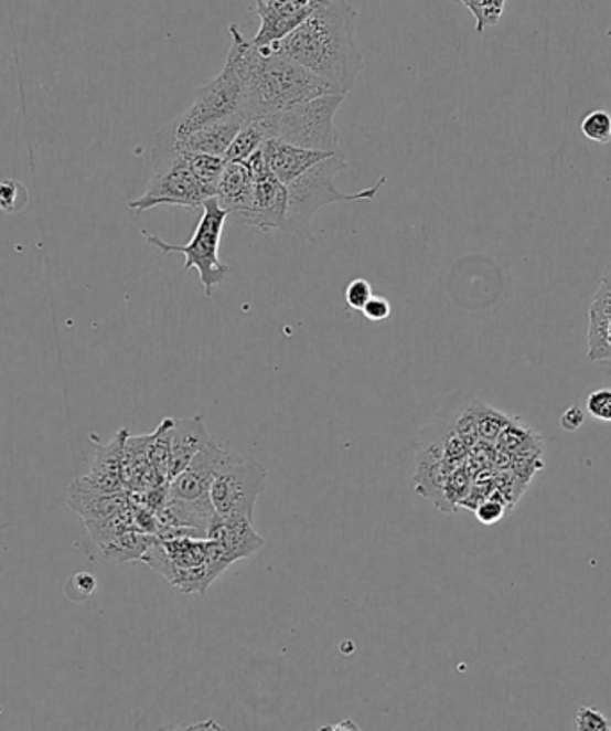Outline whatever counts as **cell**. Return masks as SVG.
Instances as JSON below:
<instances>
[{
  "instance_id": "1",
  "label": "cell",
  "mask_w": 611,
  "mask_h": 731,
  "mask_svg": "<svg viewBox=\"0 0 611 731\" xmlns=\"http://www.w3.org/2000/svg\"><path fill=\"white\" fill-rule=\"evenodd\" d=\"M357 14L347 0H320L296 31L268 45L279 56L299 63L347 95L365 68L357 49Z\"/></svg>"
},
{
  "instance_id": "2",
  "label": "cell",
  "mask_w": 611,
  "mask_h": 731,
  "mask_svg": "<svg viewBox=\"0 0 611 731\" xmlns=\"http://www.w3.org/2000/svg\"><path fill=\"white\" fill-rule=\"evenodd\" d=\"M240 47V113L245 120L278 115L322 95L340 94L336 86L319 75L268 47H256L244 34Z\"/></svg>"
},
{
  "instance_id": "3",
  "label": "cell",
  "mask_w": 611,
  "mask_h": 731,
  "mask_svg": "<svg viewBox=\"0 0 611 731\" xmlns=\"http://www.w3.org/2000/svg\"><path fill=\"white\" fill-rule=\"evenodd\" d=\"M229 54L224 71L207 85L195 89V100L183 115L161 127L156 135L154 150H174L179 141L190 137L207 124L240 113L242 97V47L240 28L231 25Z\"/></svg>"
},
{
  "instance_id": "4",
  "label": "cell",
  "mask_w": 611,
  "mask_h": 731,
  "mask_svg": "<svg viewBox=\"0 0 611 731\" xmlns=\"http://www.w3.org/2000/svg\"><path fill=\"white\" fill-rule=\"evenodd\" d=\"M141 562L184 594H203L233 563L215 540L189 534L156 537Z\"/></svg>"
},
{
  "instance_id": "5",
  "label": "cell",
  "mask_w": 611,
  "mask_h": 731,
  "mask_svg": "<svg viewBox=\"0 0 611 731\" xmlns=\"http://www.w3.org/2000/svg\"><path fill=\"white\" fill-rule=\"evenodd\" d=\"M345 169H347L345 156L336 152L328 160H322L315 167L306 170L304 174L299 176L292 183L287 184L288 210L282 233L306 240V242H315L311 235V222L320 208L336 204V202L374 201L379 190L385 187L386 178L383 176L376 184H372L367 190L344 193L336 187V176Z\"/></svg>"
},
{
  "instance_id": "6",
  "label": "cell",
  "mask_w": 611,
  "mask_h": 731,
  "mask_svg": "<svg viewBox=\"0 0 611 731\" xmlns=\"http://www.w3.org/2000/svg\"><path fill=\"white\" fill-rule=\"evenodd\" d=\"M229 213L218 206L217 199H207L203 204V216L199 221L193 239L186 245L169 244L160 236L151 235L149 231L141 230V236L147 244L160 248L161 253H181L184 256V271L197 268L199 277L203 283L204 294L212 297L213 288L226 279L227 274L233 271L231 265L222 262L218 248H221L222 231L226 225Z\"/></svg>"
},
{
  "instance_id": "7",
  "label": "cell",
  "mask_w": 611,
  "mask_h": 731,
  "mask_svg": "<svg viewBox=\"0 0 611 731\" xmlns=\"http://www.w3.org/2000/svg\"><path fill=\"white\" fill-rule=\"evenodd\" d=\"M344 100L345 95H322L278 115H268L272 138L304 149L340 152L334 117Z\"/></svg>"
},
{
  "instance_id": "8",
  "label": "cell",
  "mask_w": 611,
  "mask_h": 731,
  "mask_svg": "<svg viewBox=\"0 0 611 731\" xmlns=\"http://www.w3.org/2000/svg\"><path fill=\"white\" fill-rule=\"evenodd\" d=\"M210 199L199 179L190 169L183 150L152 149V178L141 198L129 202L135 211L152 210L156 206H203Z\"/></svg>"
},
{
  "instance_id": "9",
  "label": "cell",
  "mask_w": 611,
  "mask_h": 731,
  "mask_svg": "<svg viewBox=\"0 0 611 731\" xmlns=\"http://www.w3.org/2000/svg\"><path fill=\"white\" fill-rule=\"evenodd\" d=\"M265 485L267 469L264 465L240 453L224 451L210 490L215 513L247 517L253 521L256 501L265 492Z\"/></svg>"
},
{
  "instance_id": "10",
  "label": "cell",
  "mask_w": 611,
  "mask_h": 731,
  "mask_svg": "<svg viewBox=\"0 0 611 731\" xmlns=\"http://www.w3.org/2000/svg\"><path fill=\"white\" fill-rule=\"evenodd\" d=\"M253 178V202L249 210L240 215L244 224L253 225L261 233L281 231L287 222L288 190L274 176L265 160L264 149L256 150L249 160H245Z\"/></svg>"
},
{
  "instance_id": "11",
  "label": "cell",
  "mask_w": 611,
  "mask_h": 731,
  "mask_svg": "<svg viewBox=\"0 0 611 731\" xmlns=\"http://www.w3.org/2000/svg\"><path fill=\"white\" fill-rule=\"evenodd\" d=\"M128 435V430H120L114 441L106 446L97 447L92 469L85 478L77 479L71 485L68 497L128 492L124 476V446Z\"/></svg>"
},
{
  "instance_id": "12",
  "label": "cell",
  "mask_w": 611,
  "mask_h": 731,
  "mask_svg": "<svg viewBox=\"0 0 611 731\" xmlns=\"http://www.w3.org/2000/svg\"><path fill=\"white\" fill-rule=\"evenodd\" d=\"M320 0H292L282 6H268L264 0H255V11L259 17V29L250 40L256 47H268L296 31L315 10Z\"/></svg>"
},
{
  "instance_id": "13",
  "label": "cell",
  "mask_w": 611,
  "mask_h": 731,
  "mask_svg": "<svg viewBox=\"0 0 611 731\" xmlns=\"http://www.w3.org/2000/svg\"><path fill=\"white\" fill-rule=\"evenodd\" d=\"M207 539L218 542L233 563L253 557L265 545V539L256 531L255 522L238 516L224 517L215 513Z\"/></svg>"
},
{
  "instance_id": "14",
  "label": "cell",
  "mask_w": 611,
  "mask_h": 731,
  "mask_svg": "<svg viewBox=\"0 0 611 731\" xmlns=\"http://www.w3.org/2000/svg\"><path fill=\"white\" fill-rule=\"evenodd\" d=\"M261 149H264L268 167L285 187L304 174L306 170H310L320 161L333 156V152L304 149V147L292 146L287 141L276 140V138L265 141Z\"/></svg>"
},
{
  "instance_id": "15",
  "label": "cell",
  "mask_w": 611,
  "mask_h": 731,
  "mask_svg": "<svg viewBox=\"0 0 611 731\" xmlns=\"http://www.w3.org/2000/svg\"><path fill=\"white\" fill-rule=\"evenodd\" d=\"M212 441L201 415L174 421L170 427L169 484Z\"/></svg>"
},
{
  "instance_id": "16",
  "label": "cell",
  "mask_w": 611,
  "mask_h": 731,
  "mask_svg": "<svg viewBox=\"0 0 611 731\" xmlns=\"http://www.w3.org/2000/svg\"><path fill=\"white\" fill-rule=\"evenodd\" d=\"M245 117L236 113L233 117L222 118L217 123L207 124L190 137L179 141L175 149L190 150V152H204V155L224 156L226 158L231 144L244 126Z\"/></svg>"
},
{
  "instance_id": "17",
  "label": "cell",
  "mask_w": 611,
  "mask_h": 731,
  "mask_svg": "<svg viewBox=\"0 0 611 731\" xmlns=\"http://www.w3.org/2000/svg\"><path fill=\"white\" fill-rule=\"evenodd\" d=\"M215 199L227 213L240 216L249 210L253 202V178L245 161H227Z\"/></svg>"
},
{
  "instance_id": "18",
  "label": "cell",
  "mask_w": 611,
  "mask_h": 731,
  "mask_svg": "<svg viewBox=\"0 0 611 731\" xmlns=\"http://www.w3.org/2000/svg\"><path fill=\"white\" fill-rule=\"evenodd\" d=\"M588 346L590 360L611 366V294L604 288H599L590 310Z\"/></svg>"
},
{
  "instance_id": "19",
  "label": "cell",
  "mask_w": 611,
  "mask_h": 731,
  "mask_svg": "<svg viewBox=\"0 0 611 731\" xmlns=\"http://www.w3.org/2000/svg\"><path fill=\"white\" fill-rule=\"evenodd\" d=\"M156 537L158 534L132 528V530L117 534L106 544L99 545V549L103 551L104 558L111 563L138 562V560L141 562V558L147 553V549L151 548Z\"/></svg>"
},
{
  "instance_id": "20",
  "label": "cell",
  "mask_w": 611,
  "mask_h": 731,
  "mask_svg": "<svg viewBox=\"0 0 611 731\" xmlns=\"http://www.w3.org/2000/svg\"><path fill=\"white\" fill-rule=\"evenodd\" d=\"M270 138H272V126H270L268 115L245 120L240 131L231 144L229 150H227L226 160H249L250 156L255 155L256 150L261 149L265 141L270 140Z\"/></svg>"
},
{
  "instance_id": "21",
  "label": "cell",
  "mask_w": 611,
  "mask_h": 731,
  "mask_svg": "<svg viewBox=\"0 0 611 731\" xmlns=\"http://www.w3.org/2000/svg\"><path fill=\"white\" fill-rule=\"evenodd\" d=\"M183 152L186 160H189L190 169L199 179L201 187L204 188V192L210 195V199L215 198L222 174L226 169V158L224 156L204 155V152H190V150H183Z\"/></svg>"
},
{
  "instance_id": "22",
  "label": "cell",
  "mask_w": 611,
  "mask_h": 731,
  "mask_svg": "<svg viewBox=\"0 0 611 731\" xmlns=\"http://www.w3.org/2000/svg\"><path fill=\"white\" fill-rule=\"evenodd\" d=\"M475 17V31L484 33V29L495 25L501 19L506 0H461Z\"/></svg>"
},
{
  "instance_id": "23",
  "label": "cell",
  "mask_w": 611,
  "mask_h": 731,
  "mask_svg": "<svg viewBox=\"0 0 611 731\" xmlns=\"http://www.w3.org/2000/svg\"><path fill=\"white\" fill-rule=\"evenodd\" d=\"M581 133L583 137L596 144H610L611 141V115L604 109H593L585 115L581 120Z\"/></svg>"
},
{
  "instance_id": "24",
  "label": "cell",
  "mask_w": 611,
  "mask_h": 731,
  "mask_svg": "<svg viewBox=\"0 0 611 731\" xmlns=\"http://www.w3.org/2000/svg\"><path fill=\"white\" fill-rule=\"evenodd\" d=\"M475 424H478V433H480L486 441H494L501 435V432L506 430L510 421L504 417L503 413L495 412V410L486 409L483 404H478L474 409Z\"/></svg>"
},
{
  "instance_id": "25",
  "label": "cell",
  "mask_w": 611,
  "mask_h": 731,
  "mask_svg": "<svg viewBox=\"0 0 611 731\" xmlns=\"http://www.w3.org/2000/svg\"><path fill=\"white\" fill-rule=\"evenodd\" d=\"M29 201L28 188L13 179L0 181V210L6 213H17L24 210Z\"/></svg>"
},
{
  "instance_id": "26",
  "label": "cell",
  "mask_w": 611,
  "mask_h": 731,
  "mask_svg": "<svg viewBox=\"0 0 611 731\" xmlns=\"http://www.w3.org/2000/svg\"><path fill=\"white\" fill-rule=\"evenodd\" d=\"M587 412L598 421L611 422V389L593 390L588 394Z\"/></svg>"
},
{
  "instance_id": "27",
  "label": "cell",
  "mask_w": 611,
  "mask_h": 731,
  "mask_svg": "<svg viewBox=\"0 0 611 731\" xmlns=\"http://www.w3.org/2000/svg\"><path fill=\"white\" fill-rule=\"evenodd\" d=\"M374 296L372 294V286L367 279L357 277L354 282L349 283L345 288V303H347L351 310L362 311L363 306L367 305L368 299Z\"/></svg>"
},
{
  "instance_id": "28",
  "label": "cell",
  "mask_w": 611,
  "mask_h": 731,
  "mask_svg": "<svg viewBox=\"0 0 611 731\" xmlns=\"http://www.w3.org/2000/svg\"><path fill=\"white\" fill-rule=\"evenodd\" d=\"M504 513H506V507H504V501L499 492L494 497L484 499L483 502H480V507L475 508V517L483 525H495V522L503 519Z\"/></svg>"
},
{
  "instance_id": "29",
  "label": "cell",
  "mask_w": 611,
  "mask_h": 731,
  "mask_svg": "<svg viewBox=\"0 0 611 731\" xmlns=\"http://www.w3.org/2000/svg\"><path fill=\"white\" fill-rule=\"evenodd\" d=\"M576 728L578 730L604 731L610 728V724H608L607 718L601 712L593 710V708L585 707L576 716Z\"/></svg>"
},
{
  "instance_id": "30",
  "label": "cell",
  "mask_w": 611,
  "mask_h": 731,
  "mask_svg": "<svg viewBox=\"0 0 611 731\" xmlns=\"http://www.w3.org/2000/svg\"><path fill=\"white\" fill-rule=\"evenodd\" d=\"M362 314L371 322H383L392 315L390 300L382 296H372L367 305L363 306Z\"/></svg>"
},
{
  "instance_id": "31",
  "label": "cell",
  "mask_w": 611,
  "mask_h": 731,
  "mask_svg": "<svg viewBox=\"0 0 611 731\" xmlns=\"http://www.w3.org/2000/svg\"><path fill=\"white\" fill-rule=\"evenodd\" d=\"M585 412L579 406H570L567 412L561 415V427L565 432H578L579 427L583 426Z\"/></svg>"
},
{
  "instance_id": "32",
  "label": "cell",
  "mask_w": 611,
  "mask_h": 731,
  "mask_svg": "<svg viewBox=\"0 0 611 731\" xmlns=\"http://www.w3.org/2000/svg\"><path fill=\"white\" fill-rule=\"evenodd\" d=\"M264 2L268 6H282L287 4V2H292V0H264Z\"/></svg>"
}]
</instances>
